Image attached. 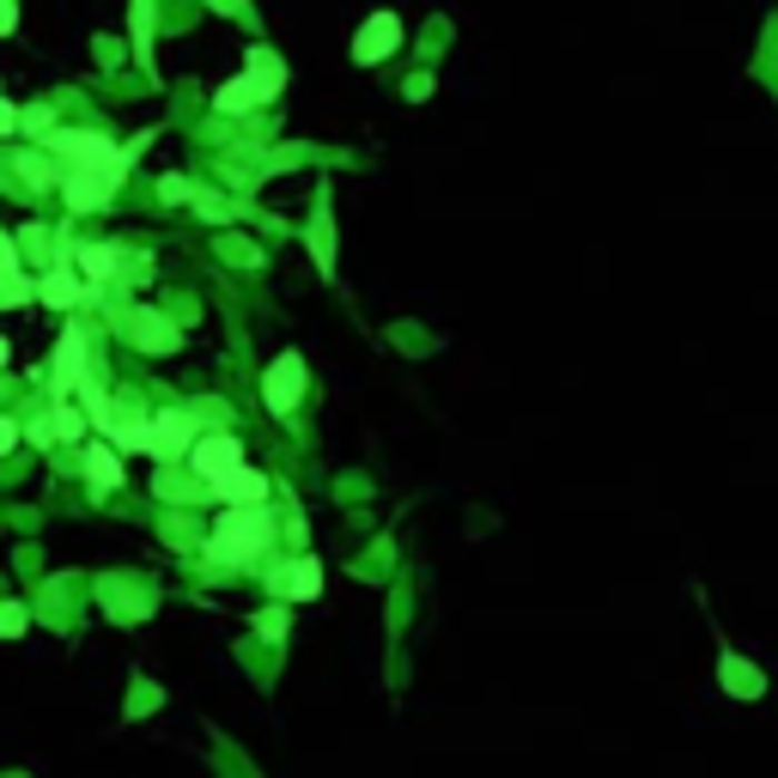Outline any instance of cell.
I'll use <instances>...</instances> for the list:
<instances>
[{"instance_id":"cell-5","label":"cell","mask_w":778,"mask_h":778,"mask_svg":"<svg viewBox=\"0 0 778 778\" xmlns=\"http://www.w3.org/2000/svg\"><path fill=\"white\" fill-rule=\"evenodd\" d=\"M49 383H56V396H73V389H86V335L68 329L56 347V366H49Z\"/></svg>"},{"instance_id":"cell-2","label":"cell","mask_w":778,"mask_h":778,"mask_svg":"<svg viewBox=\"0 0 778 778\" xmlns=\"http://www.w3.org/2000/svg\"><path fill=\"white\" fill-rule=\"evenodd\" d=\"M194 445H201V438H194V413L164 408V413H152V420H147V457H159V462H183Z\"/></svg>"},{"instance_id":"cell-13","label":"cell","mask_w":778,"mask_h":778,"mask_svg":"<svg viewBox=\"0 0 778 778\" xmlns=\"http://www.w3.org/2000/svg\"><path fill=\"white\" fill-rule=\"evenodd\" d=\"M366 24H371V31L359 37V49H353L359 61H378V56H389V49L401 43V31H396V19H389V12H378V19H366Z\"/></svg>"},{"instance_id":"cell-18","label":"cell","mask_w":778,"mask_h":778,"mask_svg":"<svg viewBox=\"0 0 778 778\" xmlns=\"http://www.w3.org/2000/svg\"><path fill=\"white\" fill-rule=\"evenodd\" d=\"M164 201H189V183H183V177H164Z\"/></svg>"},{"instance_id":"cell-4","label":"cell","mask_w":778,"mask_h":778,"mask_svg":"<svg viewBox=\"0 0 778 778\" xmlns=\"http://www.w3.org/2000/svg\"><path fill=\"white\" fill-rule=\"evenodd\" d=\"M298 396H305V359H298V353H280L275 366H268V378H262V401H268L275 413H292Z\"/></svg>"},{"instance_id":"cell-9","label":"cell","mask_w":778,"mask_h":778,"mask_svg":"<svg viewBox=\"0 0 778 778\" xmlns=\"http://www.w3.org/2000/svg\"><path fill=\"white\" fill-rule=\"evenodd\" d=\"M128 329H134V347H147V353H171V347H177V329H171V322H159L152 310H134Z\"/></svg>"},{"instance_id":"cell-17","label":"cell","mask_w":778,"mask_h":778,"mask_svg":"<svg viewBox=\"0 0 778 778\" xmlns=\"http://www.w3.org/2000/svg\"><path fill=\"white\" fill-rule=\"evenodd\" d=\"M280 627H287V615H280V608H268V615H262V632H268V639H287Z\"/></svg>"},{"instance_id":"cell-3","label":"cell","mask_w":778,"mask_h":778,"mask_svg":"<svg viewBox=\"0 0 778 778\" xmlns=\"http://www.w3.org/2000/svg\"><path fill=\"white\" fill-rule=\"evenodd\" d=\"M189 469L201 475L207 487H219L226 475H238L243 469V445L231 432H213V438H201V445L189 450Z\"/></svg>"},{"instance_id":"cell-14","label":"cell","mask_w":778,"mask_h":778,"mask_svg":"<svg viewBox=\"0 0 778 778\" xmlns=\"http://www.w3.org/2000/svg\"><path fill=\"white\" fill-rule=\"evenodd\" d=\"M122 268V250H110V243H86L80 250V275H86V287H103V280Z\"/></svg>"},{"instance_id":"cell-6","label":"cell","mask_w":778,"mask_h":778,"mask_svg":"<svg viewBox=\"0 0 778 778\" xmlns=\"http://www.w3.org/2000/svg\"><path fill=\"white\" fill-rule=\"evenodd\" d=\"M718 681H724V694H730V699H760V694H767V676H760L748 657H736L730 645L718 651Z\"/></svg>"},{"instance_id":"cell-15","label":"cell","mask_w":778,"mask_h":778,"mask_svg":"<svg viewBox=\"0 0 778 778\" xmlns=\"http://www.w3.org/2000/svg\"><path fill=\"white\" fill-rule=\"evenodd\" d=\"M152 492H159V499H164V505H183V499H194V487H183V481H177V475H171V469H164V475H159V487H152Z\"/></svg>"},{"instance_id":"cell-16","label":"cell","mask_w":778,"mask_h":778,"mask_svg":"<svg viewBox=\"0 0 778 778\" xmlns=\"http://www.w3.org/2000/svg\"><path fill=\"white\" fill-rule=\"evenodd\" d=\"M0 620H7V639H24V620H31V615H24V602H7V615H0Z\"/></svg>"},{"instance_id":"cell-7","label":"cell","mask_w":778,"mask_h":778,"mask_svg":"<svg viewBox=\"0 0 778 778\" xmlns=\"http://www.w3.org/2000/svg\"><path fill=\"white\" fill-rule=\"evenodd\" d=\"M86 420H92V413H86V408H73V401L61 396L56 408H49L43 420L31 426V438H37V445H56V438H86Z\"/></svg>"},{"instance_id":"cell-10","label":"cell","mask_w":778,"mask_h":778,"mask_svg":"<svg viewBox=\"0 0 778 778\" xmlns=\"http://www.w3.org/2000/svg\"><path fill=\"white\" fill-rule=\"evenodd\" d=\"M80 280H86V275H73V268H49V275H43V287H37V292H43V305H56V310H73V305L86 298V287H80Z\"/></svg>"},{"instance_id":"cell-12","label":"cell","mask_w":778,"mask_h":778,"mask_svg":"<svg viewBox=\"0 0 778 778\" xmlns=\"http://www.w3.org/2000/svg\"><path fill=\"white\" fill-rule=\"evenodd\" d=\"M275 590H280V596H292V602H310V596L322 590V566H317V560H298L292 572H280V578H275Z\"/></svg>"},{"instance_id":"cell-11","label":"cell","mask_w":778,"mask_h":778,"mask_svg":"<svg viewBox=\"0 0 778 778\" xmlns=\"http://www.w3.org/2000/svg\"><path fill=\"white\" fill-rule=\"evenodd\" d=\"M213 492H219L226 505H268V481H262L256 469H238V475H226V481H219Z\"/></svg>"},{"instance_id":"cell-1","label":"cell","mask_w":778,"mask_h":778,"mask_svg":"<svg viewBox=\"0 0 778 778\" xmlns=\"http://www.w3.org/2000/svg\"><path fill=\"white\" fill-rule=\"evenodd\" d=\"M268 541H275V517H268V505H226L213 523V541H207V553H213L219 566H250L268 553Z\"/></svg>"},{"instance_id":"cell-8","label":"cell","mask_w":778,"mask_h":778,"mask_svg":"<svg viewBox=\"0 0 778 778\" xmlns=\"http://www.w3.org/2000/svg\"><path fill=\"white\" fill-rule=\"evenodd\" d=\"M86 481H92L98 492H110V487H122V450L116 445H103V432L86 445Z\"/></svg>"}]
</instances>
